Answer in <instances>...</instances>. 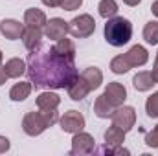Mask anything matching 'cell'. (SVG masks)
<instances>
[{
	"mask_svg": "<svg viewBox=\"0 0 158 156\" xmlns=\"http://www.w3.org/2000/svg\"><path fill=\"white\" fill-rule=\"evenodd\" d=\"M26 72L39 88H68L79 76L72 57L61 55L53 46H42L28 53Z\"/></svg>",
	"mask_w": 158,
	"mask_h": 156,
	"instance_id": "cell-1",
	"label": "cell"
},
{
	"mask_svg": "<svg viewBox=\"0 0 158 156\" xmlns=\"http://www.w3.org/2000/svg\"><path fill=\"white\" fill-rule=\"evenodd\" d=\"M145 112L149 117H158V92L147 97L145 101Z\"/></svg>",
	"mask_w": 158,
	"mask_h": 156,
	"instance_id": "cell-26",
	"label": "cell"
},
{
	"mask_svg": "<svg viewBox=\"0 0 158 156\" xmlns=\"http://www.w3.org/2000/svg\"><path fill=\"white\" fill-rule=\"evenodd\" d=\"M4 68H6L7 77H13V79H17V77H20L22 74H26V63L22 59H19V57L9 59Z\"/></svg>",
	"mask_w": 158,
	"mask_h": 156,
	"instance_id": "cell-18",
	"label": "cell"
},
{
	"mask_svg": "<svg viewBox=\"0 0 158 156\" xmlns=\"http://www.w3.org/2000/svg\"><path fill=\"white\" fill-rule=\"evenodd\" d=\"M145 145L151 147V149H156L158 147V125L151 130V132H147V136H145Z\"/></svg>",
	"mask_w": 158,
	"mask_h": 156,
	"instance_id": "cell-27",
	"label": "cell"
},
{
	"mask_svg": "<svg viewBox=\"0 0 158 156\" xmlns=\"http://www.w3.org/2000/svg\"><path fill=\"white\" fill-rule=\"evenodd\" d=\"M6 79H7V74H6V68L4 66H0V86L6 83Z\"/></svg>",
	"mask_w": 158,
	"mask_h": 156,
	"instance_id": "cell-31",
	"label": "cell"
},
{
	"mask_svg": "<svg viewBox=\"0 0 158 156\" xmlns=\"http://www.w3.org/2000/svg\"><path fill=\"white\" fill-rule=\"evenodd\" d=\"M114 109H118V107H112V105L109 103V99L105 97V94H101V96L96 99V103H94V114L98 117H101V119L110 117L112 112H114Z\"/></svg>",
	"mask_w": 158,
	"mask_h": 156,
	"instance_id": "cell-17",
	"label": "cell"
},
{
	"mask_svg": "<svg viewBox=\"0 0 158 156\" xmlns=\"http://www.w3.org/2000/svg\"><path fill=\"white\" fill-rule=\"evenodd\" d=\"M155 68H158V51H156V59H155Z\"/></svg>",
	"mask_w": 158,
	"mask_h": 156,
	"instance_id": "cell-35",
	"label": "cell"
},
{
	"mask_svg": "<svg viewBox=\"0 0 158 156\" xmlns=\"http://www.w3.org/2000/svg\"><path fill=\"white\" fill-rule=\"evenodd\" d=\"M94 151H96V142H94V138H92L88 132L79 130V132H76V134H74L70 154L83 156V154H92Z\"/></svg>",
	"mask_w": 158,
	"mask_h": 156,
	"instance_id": "cell-6",
	"label": "cell"
},
{
	"mask_svg": "<svg viewBox=\"0 0 158 156\" xmlns=\"http://www.w3.org/2000/svg\"><path fill=\"white\" fill-rule=\"evenodd\" d=\"M24 22H26V26H30V28H40V30H42V28L46 26L48 18H46V15H44L42 9L30 7V9H26V13H24Z\"/></svg>",
	"mask_w": 158,
	"mask_h": 156,
	"instance_id": "cell-12",
	"label": "cell"
},
{
	"mask_svg": "<svg viewBox=\"0 0 158 156\" xmlns=\"http://www.w3.org/2000/svg\"><path fill=\"white\" fill-rule=\"evenodd\" d=\"M30 94H31V81H28V83H17V84H13V88L9 90V97L13 99V101H24L26 97H30Z\"/></svg>",
	"mask_w": 158,
	"mask_h": 156,
	"instance_id": "cell-21",
	"label": "cell"
},
{
	"mask_svg": "<svg viewBox=\"0 0 158 156\" xmlns=\"http://www.w3.org/2000/svg\"><path fill=\"white\" fill-rule=\"evenodd\" d=\"M132 37V24L131 20L123 18V17H112V18H107V24H105V40L110 44V46H123L127 44Z\"/></svg>",
	"mask_w": 158,
	"mask_h": 156,
	"instance_id": "cell-2",
	"label": "cell"
},
{
	"mask_svg": "<svg viewBox=\"0 0 158 156\" xmlns=\"http://www.w3.org/2000/svg\"><path fill=\"white\" fill-rule=\"evenodd\" d=\"M9 147H11L9 140H7L6 136H0V154H2V153H6V151H9Z\"/></svg>",
	"mask_w": 158,
	"mask_h": 156,
	"instance_id": "cell-29",
	"label": "cell"
},
{
	"mask_svg": "<svg viewBox=\"0 0 158 156\" xmlns=\"http://www.w3.org/2000/svg\"><path fill=\"white\" fill-rule=\"evenodd\" d=\"M79 76L86 81V84L90 86V90L99 88V86H101V83H103V74H101V70H99V68H94V66H90V68L83 70Z\"/></svg>",
	"mask_w": 158,
	"mask_h": 156,
	"instance_id": "cell-16",
	"label": "cell"
},
{
	"mask_svg": "<svg viewBox=\"0 0 158 156\" xmlns=\"http://www.w3.org/2000/svg\"><path fill=\"white\" fill-rule=\"evenodd\" d=\"M22 40H24V46H26L28 51L37 50L40 46V42H42V31H40V28H30V26H26Z\"/></svg>",
	"mask_w": 158,
	"mask_h": 156,
	"instance_id": "cell-14",
	"label": "cell"
},
{
	"mask_svg": "<svg viewBox=\"0 0 158 156\" xmlns=\"http://www.w3.org/2000/svg\"><path fill=\"white\" fill-rule=\"evenodd\" d=\"M59 121H61V129L64 132H70V134H76V132L85 129V116L81 112H77V110L64 112V116L61 117Z\"/></svg>",
	"mask_w": 158,
	"mask_h": 156,
	"instance_id": "cell-7",
	"label": "cell"
},
{
	"mask_svg": "<svg viewBox=\"0 0 158 156\" xmlns=\"http://www.w3.org/2000/svg\"><path fill=\"white\" fill-rule=\"evenodd\" d=\"M151 76H153V81H155V84H158V68H153Z\"/></svg>",
	"mask_w": 158,
	"mask_h": 156,
	"instance_id": "cell-33",
	"label": "cell"
},
{
	"mask_svg": "<svg viewBox=\"0 0 158 156\" xmlns=\"http://www.w3.org/2000/svg\"><path fill=\"white\" fill-rule=\"evenodd\" d=\"M125 134H127V132H123L119 127L112 125V127L107 129V132H105V143H107L109 147H119V145L125 142Z\"/></svg>",
	"mask_w": 158,
	"mask_h": 156,
	"instance_id": "cell-20",
	"label": "cell"
},
{
	"mask_svg": "<svg viewBox=\"0 0 158 156\" xmlns=\"http://www.w3.org/2000/svg\"><path fill=\"white\" fill-rule=\"evenodd\" d=\"M53 48H55L61 55H66V57L76 59V44H74L70 39H66V37L59 39L57 40V44H53Z\"/></svg>",
	"mask_w": 158,
	"mask_h": 156,
	"instance_id": "cell-22",
	"label": "cell"
},
{
	"mask_svg": "<svg viewBox=\"0 0 158 156\" xmlns=\"http://www.w3.org/2000/svg\"><path fill=\"white\" fill-rule=\"evenodd\" d=\"M110 70H112L114 74H127V72L131 70V66L127 64V61H125L123 55H118V57H114V59L110 61Z\"/></svg>",
	"mask_w": 158,
	"mask_h": 156,
	"instance_id": "cell-25",
	"label": "cell"
},
{
	"mask_svg": "<svg viewBox=\"0 0 158 156\" xmlns=\"http://www.w3.org/2000/svg\"><path fill=\"white\" fill-rule=\"evenodd\" d=\"M103 94H105V97L109 99V103H110L112 107L123 105L125 99H127V90H125V86H123L121 83H109Z\"/></svg>",
	"mask_w": 158,
	"mask_h": 156,
	"instance_id": "cell-9",
	"label": "cell"
},
{
	"mask_svg": "<svg viewBox=\"0 0 158 156\" xmlns=\"http://www.w3.org/2000/svg\"><path fill=\"white\" fill-rule=\"evenodd\" d=\"M2 57H4V55H2V51H0V63H2Z\"/></svg>",
	"mask_w": 158,
	"mask_h": 156,
	"instance_id": "cell-36",
	"label": "cell"
},
{
	"mask_svg": "<svg viewBox=\"0 0 158 156\" xmlns=\"http://www.w3.org/2000/svg\"><path fill=\"white\" fill-rule=\"evenodd\" d=\"M151 11H153V15H155V17H158V0H156V2H153Z\"/></svg>",
	"mask_w": 158,
	"mask_h": 156,
	"instance_id": "cell-32",
	"label": "cell"
},
{
	"mask_svg": "<svg viewBox=\"0 0 158 156\" xmlns=\"http://www.w3.org/2000/svg\"><path fill=\"white\" fill-rule=\"evenodd\" d=\"M132 84H134V88H136L138 92H147V90L153 88L155 81H153L151 72H138V74L132 77Z\"/></svg>",
	"mask_w": 158,
	"mask_h": 156,
	"instance_id": "cell-19",
	"label": "cell"
},
{
	"mask_svg": "<svg viewBox=\"0 0 158 156\" xmlns=\"http://www.w3.org/2000/svg\"><path fill=\"white\" fill-rule=\"evenodd\" d=\"M123 57H125V61H127V64H129L131 68L143 66V64L149 61V53H147V50H145L143 46H140V44L132 46V48H131Z\"/></svg>",
	"mask_w": 158,
	"mask_h": 156,
	"instance_id": "cell-11",
	"label": "cell"
},
{
	"mask_svg": "<svg viewBox=\"0 0 158 156\" xmlns=\"http://www.w3.org/2000/svg\"><path fill=\"white\" fill-rule=\"evenodd\" d=\"M81 4H83V0H63L61 2V9H64V11H76L81 7Z\"/></svg>",
	"mask_w": 158,
	"mask_h": 156,
	"instance_id": "cell-28",
	"label": "cell"
},
{
	"mask_svg": "<svg viewBox=\"0 0 158 156\" xmlns=\"http://www.w3.org/2000/svg\"><path fill=\"white\" fill-rule=\"evenodd\" d=\"M61 2L63 0H42V4L48 7H61Z\"/></svg>",
	"mask_w": 158,
	"mask_h": 156,
	"instance_id": "cell-30",
	"label": "cell"
},
{
	"mask_svg": "<svg viewBox=\"0 0 158 156\" xmlns=\"http://www.w3.org/2000/svg\"><path fill=\"white\" fill-rule=\"evenodd\" d=\"M66 90H68V96H70L74 101H81V99H85V97L88 96V92H92L90 86L86 84V81L81 77V76H77L76 81H74Z\"/></svg>",
	"mask_w": 158,
	"mask_h": 156,
	"instance_id": "cell-13",
	"label": "cell"
},
{
	"mask_svg": "<svg viewBox=\"0 0 158 156\" xmlns=\"http://www.w3.org/2000/svg\"><path fill=\"white\" fill-rule=\"evenodd\" d=\"M61 103V97L53 92H42L37 96V107L39 110H57Z\"/></svg>",
	"mask_w": 158,
	"mask_h": 156,
	"instance_id": "cell-15",
	"label": "cell"
},
{
	"mask_svg": "<svg viewBox=\"0 0 158 156\" xmlns=\"http://www.w3.org/2000/svg\"><path fill=\"white\" fill-rule=\"evenodd\" d=\"M96 31V20L92 15L85 13V15H79L76 18H72L68 22V33L76 39H86L90 37L92 33Z\"/></svg>",
	"mask_w": 158,
	"mask_h": 156,
	"instance_id": "cell-4",
	"label": "cell"
},
{
	"mask_svg": "<svg viewBox=\"0 0 158 156\" xmlns=\"http://www.w3.org/2000/svg\"><path fill=\"white\" fill-rule=\"evenodd\" d=\"M110 119H112V125L119 127L123 132H129V130L134 127V123H136V110H134L132 107L119 105L118 109H114Z\"/></svg>",
	"mask_w": 158,
	"mask_h": 156,
	"instance_id": "cell-5",
	"label": "cell"
},
{
	"mask_svg": "<svg viewBox=\"0 0 158 156\" xmlns=\"http://www.w3.org/2000/svg\"><path fill=\"white\" fill-rule=\"evenodd\" d=\"M66 33H68V22H64V20L59 18V17L50 18V20L46 22V26H44V35L52 40L63 39V37H66Z\"/></svg>",
	"mask_w": 158,
	"mask_h": 156,
	"instance_id": "cell-8",
	"label": "cell"
},
{
	"mask_svg": "<svg viewBox=\"0 0 158 156\" xmlns=\"http://www.w3.org/2000/svg\"><path fill=\"white\" fill-rule=\"evenodd\" d=\"M24 24H20L19 20H13V18H6L0 22V31L6 39L9 40H17V39H22L24 35Z\"/></svg>",
	"mask_w": 158,
	"mask_h": 156,
	"instance_id": "cell-10",
	"label": "cell"
},
{
	"mask_svg": "<svg viewBox=\"0 0 158 156\" xmlns=\"http://www.w3.org/2000/svg\"><path fill=\"white\" fill-rule=\"evenodd\" d=\"M123 2H125L127 6H138V4H140L142 0H123Z\"/></svg>",
	"mask_w": 158,
	"mask_h": 156,
	"instance_id": "cell-34",
	"label": "cell"
},
{
	"mask_svg": "<svg viewBox=\"0 0 158 156\" xmlns=\"http://www.w3.org/2000/svg\"><path fill=\"white\" fill-rule=\"evenodd\" d=\"M143 39L149 44H158V22L156 20H151L145 24L143 28Z\"/></svg>",
	"mask_w": 158,
	"mask_h": 156,
	"instance_id": "cell-24",
	"label": "cell"
},
{
	"mask_svg": "<svg viewBox=\"0 0 158 156\" xmlns=\"http://www.w3.org/2000/svg\"><path fill=\"white\" fill-rule=\"evenodd\" d=\"M59 119L55 110H40V112H28L22 119V130L28 136H39L48 127H52Z\"/></svg>",
	"mask_w": 158,
	"mask_h": 156,
	"instance_id": "cell-3",
	"label": "cell"
},
{
	"mask_svg": "<svg viewBox=\"0 0 158 156\" xmlns=\"http://www.w3.org/2000/svg\"><path fill=\"white\" fill-rule=\"evenodd\" d=\"M98 9H99V15L103 18H112L118 13V4H116V0H101Z\"/></svg>",
	"mask_w": 158,
	"mask_h": 156,
	"instance_id": "cell-23",
	"label": "cell"
}]
</instances>
